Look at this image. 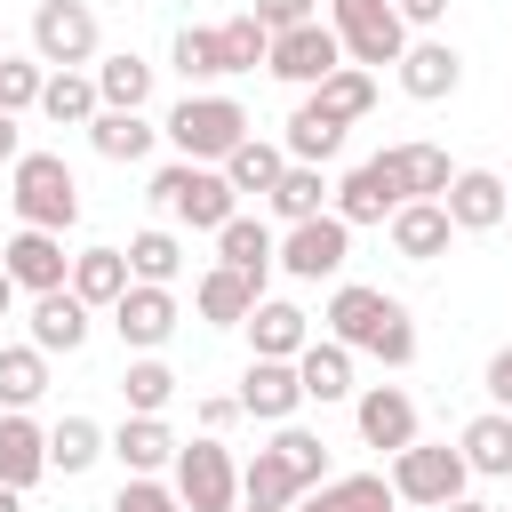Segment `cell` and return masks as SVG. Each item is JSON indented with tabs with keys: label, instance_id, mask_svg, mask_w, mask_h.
Masks as SVG:
<instances>
[{
	"label": "cell",
	"instance_id": "1",
	"mask_svg": "<svg viewBox=\"0 0 512 512\" xmlns=\"http://www.w3.org/2000/svg\"><path fill=\"white\" fill-rule=\"evenodd\" d=\"M328 336L352 344V352H376L384 368H408V360H416V320H408V304L384 296V288H368V280H344V288L328 296Z\"/></svg>",
	"mask_w": 512,
	"mask_h": 512
},
{
	"label": "cell",
	"instance_id": "2",
	"mask_svg": "<svg viewBox=\"0 0 512 512\" xmlns=\"http://www.w3.org/2000/svg\"><path fill=\"white\" fill-rule=\"evenodd\" d=\"M240 192H232V176L224 168H208V160H176V168H160L152 176V208L160 216H176V224H192V232H224L240 208H232Z\"/></svg>",
	"mask_w": 512,
	"mask_h": 512
},
{
	"label": "cell",
	"instance_id": "3",
	"mask_svg": "<svg viewBox=\"0 0 512 512\" xmlns=\"http://www.w3.org/2000/svg\"><path fill=\"white\" fill-rule=\"evenodd\" d=\"M16 216L24 224H40V232H64L72 216H80V184H72V168H64V152H16Z\"/></svg>",
	"mask_w": 512,
	"mask_h": 512
},
{
	"label": "cell",
	"instance_id": "4",
	"mask_svg": "<svg viewBox=\"0 0 512 512\" xmlns=\"http://www.w3.org/2000/svg\"><path fill=\"white\" fill-rule=\"evenodd\" d=\"M248 136V112L232 104V96H184L176 112H168V144L184 152V160H208V168H224V152Z\"/></svg>",
	"mask_w": 512,
	"mask_h": 512
},
{
	"label": "cell",
	"instance_id": "5",
	"mask_svg": "<svg viewBox=\"0 0 512 512\" xmlns=\"http://www.w3.org/2000/svg\"><path fill=\"white\" fill-rule=\"evenodd\" d=\"M176 496H184V512H240V464L216 432L176 448Z\"/></svg>",
	"mask_w": 512,
	"mask_h": 512
},
{
	"label": "cell",
	"instance_id": "6",
	"mask_svg": "<svg viewBox=\"0 0 512 512\" xmlns=\"http://www.w3.org/2000/svg\"><path fill=\"white\" fill-rule=\"evenodd\" d=\"M336 40L352 64L376 72V64L408 56V16H400V0H336Z\"/></svg>",
	"mask_w": 512,
	"mask_h": 512
},
{
	"label": "cell",
	"instance_id": "7",
	"mask_svg": "<svg viewBox=\"0 0 512 512\" xmlns=\"http://www.w3.org/2000/svg\"><path fill=\"white\" fill-rule=\"evenodd\" d=\"M464 480H472V464H464V448H424V440H408L400 456H392V496L400 504H456L464 496Z\"/></svg>",
	"mask_w": 512,
	"mask_h": 512
},
{
	"label": "cell",
	"instance_id": "8",
	"mask_svg": "<svg viewBox=\"0 0 512 512\" xmlns=\"http://www.w3.org/2000/svg\"><path fill=\"white\" fill-rule=\"evenodd\" d=\"M32 56H40L48 72L96 64V8H88V0H40V8H32Z\"/></svg>",
	"mask_w": 512,
	"mask_h": 512
},
{
	"label": "cell",
	"instance_id": "9",
	"mask_svg": "<svg viewBox=\"0 0 512 512\" xmlns=\"http://www.w3.org/2000/svg\"><path fill=\"white\" fill-rule=\"evenodd\" d=\"M344 64V40H336V24H288V32H272V80H288V88H320L328 72Z\"/></svg>",
	"mask_w": 512,
	"mask_h": 512
},
{
	"label": "cell",
	"instance_id": "10",
	"mask_svg": "<svg viewBox=\"0 0 512 512\" xmlns=\"http://www.w3.org/2000/svg\"><path fill=\"white\" fill-rule=\"evenodd\" d=\"M344 256H352V224L344 216H304L280 240V272H296V280H336Z\"/></svg>",
	"mask_w": 512,
	"mask_h": 512
},
{
	"label": "cell",
	"instance_id": "11",
	"mask_svg": "<svg viewBox=\"0 0 512 512\" xmlns=\"http://www.w3.org/2000/svg\"><path fill=\"white\" fill-rule=\"evenodd\" d=\"M0 264H8V280H16V288H32V296H48V288H64V280H72L64 232H40V224H24V232L0 248Z\"/></svg>",
	"mask_w": 512,
	"mask_h": 512
},
{
	"label": "cell",
	"instance_id": "12",
	"mask_svg": "<svg viewBox=\"0 0 512 512\" xmlns=\"http://www.w3.org/2000/svg\"><path fill=\"white\" fill-rule=\"evenodd\" d=\"M408 192H400V176H392V160L376 152V160H360L344 184H336V216L344 224H392V208H400Z\"/></svg>",
	"mask_w": 512,
	"mask_h": 512
},
{
	"label": "cell",
	"instance_id": "13",
	"mask_svg": "<svg viewBox=\"0 0 512 512\" xmlns=\"http://www.w3.org/2000/svg\"><path fill=\"white\" fill-rule=\"evenodd\" d=\"M112 328H120V344H136V352H160V344L176 336V296L152 288V280H128V296L112 304Z\"/></svg>",
	"mask_w": 512,
	"mask_h": 512
},
{
	"label": "cell",
	"instance_id": "14",
	"mask_svg": "<svg viewBox=\"0 0 512 512\" xmlns=\"http://www.w3.org/2000/svg\"><path fill=\"white\" fill-rule=\"evenodd\" d=\"M304 408V376H296V360H248V376H240V416H256V424H288Z\"/></svg>",
	"mask_w": 512,
	"mask_h": 512
},
{
	"label": "cell",
	"instance_id": "15",
	"mask_svg": "<svg viewBox=\"0 0 512 512\" xmlns=\"http://www.w3.org/2000/svg\"><path fill=\"white\" fill-rule=\"evenodd\" d=\"M440 200H448L456 232H496V224H504V208H512V184H504L496 168H456V184H448Z\"/></svg>",
	"mask_w": 512,
	"mask_h": 512
},
{
	"label": "cell",
	"instance_id": "16",
	"mask_svg": "<svg viewBox=\"0 0 512 512\" xmlns=\"http://www.w3.org/2000/svg\"><path fill=\"white\" fill-rule=\"evenodd\" d=\"M192 304H200V320H216V328H248V312L264 304V280L240 272V264H216V272H200Z\"/></svg>",
	"mask_w": 512,
	"mask_h": 512
},
{
	"label": "cell",
	"instance_id": "17",
	"mask_svg": "<svg viewBox=\"0 0 512 512\" xmlns=\"http://www.w3.org/2000/svg\"><path fill=\"white\" fill-rule=\"evenodd\" d=\"M352 416H360V440H368V448H384V456H400V448L416 440V400H408L400 384H368Z\"/></svg>",
	"mask_w": 512,
	"mask_h": 512
},
{
	"label": "cell",
	"instance_id": "18",
	"mask_svg": "<svg viewBox=\"0 0 512 512\" xmlns=\"http://www.w3.org/2000/svg\"><path fill=\"white\" fill-rule=\"evenodd\" d=\"M448 232H456L448 200H400V208H392V248H400L408 264H432V256H448Z\"/></svg>",
	"mask_w": 512,
	"mask_h": 512
},
{
	"label": "cell",
	"instance_id": "19",
	"mask_svg": "<svg viewBox=\"0 0 512 512\" xmlns=\"http://www.w3.org/2000/svg\"><path fill=\"white\" fill-rule=\"evenodd\" d=\"M456 80H464V56H456L448 40H408V56H400V88H408L416 104L456 96Z\"/></svg>",
	"mask_w": 512,
	"mask_h": 512
},
{
	"label": "cell",
	"instance_id": "20",
	"mask_svg": "<svg viewBox=\"0 0 512 512\" xmlns=\"http://www.w3.org/2000/svg\"><path fill=\"white\" fill-rule=\"evenodd\" d=\"M88 312H96V304H80L72 280L48 288V296H32V344H40V352H80V344H88Z\"/></svg>",
	"mask_w": 512,
	"mask_h": 512
},
{
	"label": "cell",
	"instance_id": "21",
	"mask_svg": "<svg viewBox=\"0 0 512 512\" xmlns=\"http://www.w3.org/2000/svg\"><path fill=\"white\" fill-rule=\"evenodd\" d=\"M40 472H48V432L24 408H0V480L8 488H32Z\"/></svg>",
	"mask_w": 512,
	"mask_h": 512
},
{
	"label": "cell",
	"instance_id": "22",
	"mask_svg": "<svg viewBox=\"0 0 512 512\" xmlns=\"http://www.w3.org/2000/svg\"><path fill=\"white\" fill-rule=\"evenodd\" d=\"M128 280H136V272H128V248H80V256H72V296H80V304H104V312H112V304L128 296Z\"/></svg>",
	"mask_w": 512,
	"mask_h": 512
},
{
	"label": "cell",
	"instance_id": "23",
	"mask_svg": "<svg viewBox=\"0 0 512 512\" xmlns=\"http://www.w3.org/2000/svg\"><path fill=\"white\" fill-rule=\"evenodd\" d=\"M248 336H256V360H296V352L312 344V320H304L296 304H280V296H264V304L248 312Z\"/></svg>",
	"mask_w": 512,
	"mask_h": 512
},
{
	"label": "cell",
	"instance_id": "24",
	"mask_svg": "<svg viewBox=\"0 0 512 512\" xmlns=\"http://www.w3.org/2000/svg\"><path fill=\"white\" fill-rule=\"evenodd\" d=\"M40 112L56 120V128H88L96 112H104V96H96V72H48V88H40Z\"/></svg>",
	"mask_w": 512,
	"mask_h": 512
},
{
	"label": "cell",
	"instance_id": "25",
	"mask_svg": "<svg viewBox=\"0 0 512 512\" xmlns=\"http://www.w3.org/2000/svg\"><path fill=\"white\" fill-rule=\"evenodd\" d=\"M384 160H392V176H400V192H408V200H440V192L456 184V168H448V152H440V144H392Z\"/></svg>",
	"mask_w": 512,
	"mask_h": 512
},
{
	"label": "cell",
	"instance_id": "26",
	"mask_svg": "<svg viewBox=\"0 0 512 512\" xmlns=\"http://www.w3.org/2000/svg\"><path fill=\"white\" fill-rule=\"evenodd\" d=\"M216 264H240V272H256V280H264V272L280 264L272 224H264V216H232V224L216 232Z\"/></svg>",
	"mask_w": 512,
	"mask_h": 512
},
{
	"label": "cell",
	"instance_id": "27",
	"mask_svg": "<svg viewBox=\"0 0 512 512\" xmlns=\"http://www.w3.org/2000/svg\"><path fill=\"white\" fill-rule=\"evenodd\" d=\"M296 376H304V400H320V408L344 400L352 392V344H336V336L328 344H304L296 352Z\"/></svg>",
	"mask_w": 512,
	"mask_h": 512
},
{
	"label": "cell",
	"instance_id": "28",
	"mask_svg": "<svg viewBox=\"0 0 512 512\" xmlns=\"http://www.w3.org/2000/svg\"><path fill=\"white\" fill-rule=\"evenodd\" d=\"M176 448H184V440H176L160 416H128V424L112 432V456H120L128 472H160V464H176Z\"/></svg>",
	"mask_w": 512,
	"mask_h": 512
},
{
	"label": "cell",
	"instance_id": "29",
	"mask_svg": "<svg viewBox=\"0 0 512 512\" xmlns=\"http://www.w3.org/2000/svg\"><path fill=\"white\" fill-rule=\"evenodd\" d=\"M296 496H304V480L288 472L280 448H256V456L240 464V504H272V512H288Z\"/></svg>",
	"mask_w": 512,
	"mask_h": 512
},
{
	"label": "cell",
	"instance_id": "30",
	"mask_svg": "<svg viewBox=\"0 0 512 512\" xmlns=\"http://www.w3.org/2000/svg\"><path fill=\"white\" fill-rule=\"evenodd\" d=\"M456 448H464V464H472V472L504 480V472H512V408H488V416H472Z\"/></svg>",
	"mask_w": 512,
	"mask_h": 512
},
{
	"label": "cell",
	"instance_id": "31",
	"mask_svg": "<svg viewBox=\"0 0 512 512\" xmlns=\"http://www.w3.org/2000/svg\"><path fill=\"white\" fill-rule=\"evenodd\" d=\"M312 104H320V112H336V120L352 128V120H368V112H376V72H368V64H336V72L312 88Z\"/></svg>",
	"mask_w": 512,
	"mask_h": 512
},
{
	"label": "cell",
	"instance_id": "32",
	"mask_svg": "<svg viewBox=\"0 0 512 512\" xmlns=\"http://www.w3.org/2000/svg\"><path fill=\"white\" fill-rule=\"evenodd\" d=\"M336 152H344V120L304 96V104L288 112V160H312V168H320V160H336Z\"/></svg>",
	"mask_w": 512,
	"mask_h": 512
},
{
	"label": "cell",
	"instance_id": "33",
	"mask_svg": "<svg viewBox=\"0 0 512 512\" xmlns=\"http://www.w3.org/2000/svg\"><path fill=\"white\" fill-rule=\"evenodd\" d=\"M224 176H232V192H272V184L288 176V144H264V136H240V144L224 152Z\"/></svg>",
	"mask_w": 512,
	"mask_h": 512
},
{
	"label": "cell",
	"instance_id": "34",
	"mask_svg": "<svg viewBox=\"0 0 512 512\" xmlns=\"http://www.w3.org/2000/svg\"><path fill=\"white\" fill-rule=\"evenodd\" d=\"M48 392V352L40 344H0V408H32Z\"/></svg>",
	"mask_w": 512,
	"mask_h": 512
},
{
	"label": "cell",
	"instance_id": "35",
	"mask_svg": "<svg viewBox=\"0 0 512 512\" xmlns=\"http://www.w3.org/2000/svg\"><path fill=\"white\" fill-rule=\"evenodd\" d=\"M96 96H104L112 112H144V96H152V64L128 56V48L104 56V64H96Z\"/></svg>",
	"mask_w": 512,
	"mask_h": 512
},
{
	"label": "cell",
	"instance_id": "36",
	"mask_svg": "<svg viewBox=\"0 0 512 512\" xmlns=\"http://www.w3.org/2000/svg\"><path fill=\"white\" fill-rule=\"evenodd\" d=\"M88 144H96L104 160H144V152H152V120H144V112H112V104H104V112L88 120Z\"/></svg>",
	"mask_w": 512,
	"mask_h": 512
},
{
	"label": "cell",
	"instance_id": "37",
	"mask_svg": "<svg viewBox=\"0 0 512 512\" xmlns=\"http://www.w3.org/2000/svg\"><path fill=\"white\" fill-rule=\"evenodd\" d=\"M128 272H136V280H152V288H168V280L184 272V248H176V232H168V224L136 232V240H128Z\"/></svg>",
	"mask_w": 512,
	"mask_h": 512
},
{
	"label": "cell",
	"instance_id": "38",
	"mask_svg": "<svg viewBox=\"0 0 512 512\" xmlns=\"http://www.w3.org/2000/svg\"><path fill=\"white\" fill-rule=\"evenodd\" d=\"M120 400H128V416H160V408L176 400V368H168V360H128Z\"/></svg>",
	"mask_w": 512,
	"mask_h": 512
},
{
	"label": "cell",
	"instance_id": "39",
	"mask_svg": "<svg viewBox=\"0 0 512 512\" xmlns=\"http://www.w3.org/2000/svg\"><path fill=\"white\" fill-rule=\"evenodd\" d=\"M104 448H112V440H104V432H96L88 416H64V424L48 432V472H88V464H96Z\"/></svg>",
	"mask_w": 512,
	"mask_h": 512
},
{
	"label": "cell",
	"instance_id": "40",
	"mask_svg": "<svg viewBox=\"0 0 512 512\" xmlns=\"http://www.w3.org/2000/svg\"><path fill=\"white\" fill-rule=\"evenodd\" d=\"M176 72L184 80H224L232 64H224V32L216 24H184L176 32Z\"/></svg>",
	"mask_w": 512,
	"mask_h": 512
},
{
	"label": "cell",
	"instance_id": "41",
	"mask_svg": "<svg viewBox=\"0 0 512 512\" xmlns=\"http://www.w3.org/2000/svg\"><path fill=\"white\" fill-rule=\"evenodd\" d=\"M320 192H328V184H320V168H312V160H288V176H280L264 200H272L288 224H304V216H320Z\"/></svg>",
	"mask_w": 512,
	"mask_h": 512
},
{
	"label": "cell",
	"instance_id": "42",
	"mask_svg": "<svg viewBox=\"0 0 512 512\" xmlns=\"http://www.w3.org/2000/svg\"><path fill=\"white\" fill-rule=\"evenodd\" d=\"M320 496H328L336 512H392V504H400L384 472H344V480H320Z\"/></svg>",
	"mask_w": 512,
	"mask_h": 512
},
{
	"label": "cell",
	"instance_id": "43",
	"mask_svg": "<svg viewBox=\"0 0 512 512\" xmlns=\"http://www.w3.org/2000/svg\"><path fill=\"white\" fill-rule=\"evenodd\" d=\"M272 448L288 456V472H296L304 488H320V480H328V448H320V432H304V424H280V432H272Z\"/></svg>",
	"mask_w": 512,
	"mask_h": 512
},
{
	"label": "cell",
	"instance_id": "44",
	"mask_svg": "<svg viewBox=\"0 0 512 512\" xmlns=\"http://www.w3.org/2000/svg\"><path fill=\"white\" fill-rule=\"evenodd\" d=\"M216 32H224V64H232V72L272 64V32H264L256 16H232V24H216Z\"/></svg>",
	"mask_w": 512,
	"mask_h": 512
},
{
	"label": "cell",
	"instance_id": "45",
	"mask_svg": "<svg viewBox=\"0 0 512 512\" xmlns=\"http://www.w3.org/2000/svg\"><path fill=\"white\" fill-rule=\"evenodd\" d=\"M40 88H48V64L40 56H0V112L40 104Z\"/></svg>",
	"mask_w": 512,
	"mask_h": 512
},
{
	"label": "cell",
	"instance_id": "46",
	"mask_svg": "<svg viewBox=\"0 0 512 512\" xmlns=\"http://www.w3.org/2000/svg\"><path fill=\"white\" fill-rule=\"evenodd\" d=\"M112 512H184V496H176V488H160L152 472H128V480H120V496H112Z\"/></svg>",
	"mask_w": 512,
	"mask_h": 512
},
{
	"label": "cell",
	"instance_id": "47",
	"mask_svg": "<svg viewBox=\"0 0 512 512\" xmlns=\"http://www.w3.org/2000/svg\"><path fill=\"white\" fill-rule=\"evenodd\" d=\"M248 16H256L264 32H288V24H312V0H256Z\"/></svg>",
	"mask_w": 512,
	"mask_h": 512
},
{
	"label": "cell",
	"instance_id": "48",
	"mask_svg": "<svg viewBox=\"0 0 512 512\" xmlns=\"http://www.w3.org/2000/svg\"><path fill=\"white\" fill-rule=\"evenodd\" d=\"M488 400H496V408H512V344L488 360Z\"/></svg>",
	"mask_w": 512,
	"mask_h": 512
},
{
	"label": "cell",
	"instance_id": "49",
	"mask_svg": "<svg viewBox=\"0 0 512 512\" xmlns=\"http://www.w3.org/2000/svg\"><path fill=\"white\" fill-rule=\"evenodd\" d=\"M232 416H240V392H232V400H224V392H216V400H200V424H208V432H224Z\"/></svg>",
	"mask_w": 512,
	"mask_h": 512
},
{
	"label": "cell",
	"instance_id": "50",
	"mask_svg": "<svg viewBox=\"0 0 512 512\" xmlns=\"http://www.w3.org/2000/svg\"><path fill=\"white\" fill-rule=\"evenodd\" d=\"M400 16H408V24H440V16H448V0H400Z\"/></svg>",
	"mask_w": 512,
	"mask_h": 512
},
{
	"label": "cell",
	"instance_id": "51",
	"mask_svg": "<svg viewBox=\"0 0 512 512\" xmlns=\"http://www.w3.org/2000/svg\"><path fill=\"white\" fill-rule=\"evenodd\" d=\"M0 160H16V112H0Z\"/></svg>",
	"mask_w": 512,
	"mask_h": 512
},
{
	"label": "cell",
	"instance_id": "52",
	"mask_svg": "<svg viewBox=\"0 0 512 512\" xmlns=\"http://www.w3.org/2000/svg\"><path fill=\"white\" fill-rule=\"evenodd\" d=\"M8 304H16V280H8V264H0V320H8Z\"/></svg>",
	"mask_w": 512,
	"mask_h": 512
},
{
	"label": "cell",
	"instance_id": "53",
	"mask_svg": "<svg viewBox=\"0 0 512 512\" xmlns=\"http://www.w3.org/2000/svg\"><path fill=\"white\" fill-rule=\"evenodd\" d=\"M0 512H24V488H8V480H0Z\"/></svg>",
	"mask_w": 512,
	"mask_h": 512
},
{
	"label": "cell",
	"instance_id": "54",
	"mask_svg": "<svg viewBox=\"0 0 512 512\" xmlns=\"http://www.w3.org/2000/svg\"><path fill=\"white\" fill-rule=\"evenodd\" d=\"M440 512H488V504H464V496H456V504H440Z\"/></svg>",
	"mask_w": 512,
	"mask_h": 512
},
{
	"label": "cell",
	"instance_id": "55",
	"mask_svg": "<svg viewBox=\"0 0 512 512\" xmlns=\"http://www.w3.org/2000/svg\"><path fill=\"white\" fill-rule=\"evenodd\" d=\"M240 512H272V504H240Z\"/></svg>",
	"mask_w": 512,
	"mask_h": 512
},
{
	"label": "cell",
	"instance_id": "56",
	"mask_svg": "<svg viewBox=\"0 0 512 512\" xmlns=\"http://www.w3.org/2000/svg\"><path fill=\"white\" fill-rule=\"evenodd\" d=\"M0 56H8V32H0Z\"/></svg>",
	"mask_w": 512,
	"mask_h": 512
},
{
	"label": "cell",
	"instance_id": "57",
	"mask_svg": "<svg viewBox=\"0 0 512 512\" xmlns=\"http://www.w3.org/2000/svg\"><path fill=\"white\" fill-rule=\"evenodd\" d=\"M504 224H512V208H504Z\"/></svg>",
	"mask_w": 512,
	"mask_h": 512
}]
</instances>
